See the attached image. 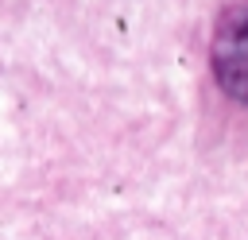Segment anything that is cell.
I'll return each instance as SVG.
<instances>
[{
	"instance_id": "1",
	"label": "cell",
	"mask_w": 248,
	"mask_h": 240,
	"mask_svg": "<svg viewBox=\"0 0 248 240\" xmlns=\"http://www.w3.org/2000/svg\"><path fill=\"white\" fill-rule=\"evenodd\" d=\"M213 81L240 105H248V0L221 12L209 39Z\"/></svg>"
}]
</instances>
